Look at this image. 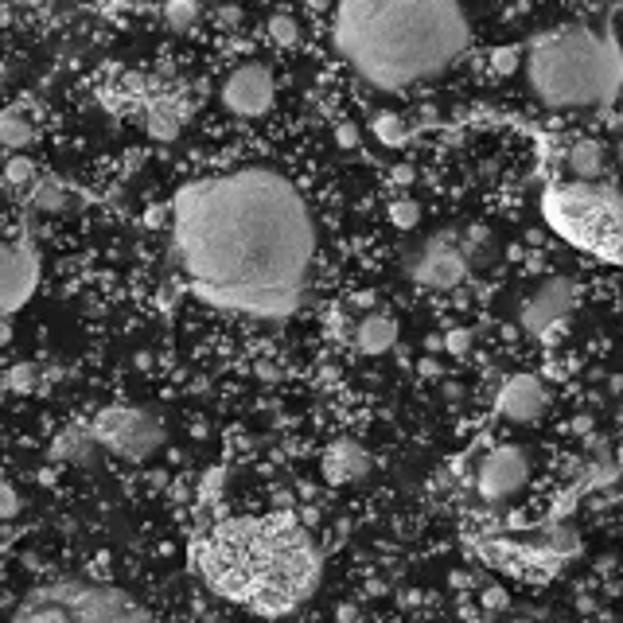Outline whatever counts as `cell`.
Masks as SVG:
<instances>
[{
	"instance_id": "obj_1",
	"label": "cell",
	"mask_w": 623,
	"mask_h": 623,
	"mask_svg": "<svg viewBox=\"0 0 623 623\" xmlns=\"http://www.w3.org/2000/svg\"><path fill=\"white\" fill-rule=\"evenodd\" d=\"M316 250V219L277 168H230L172 195V261L187 289L219 312L296 316L312 293Z\"/></svg>"
},
{
	"instance_id": "obj_2",
	"label": "cell",
	"mask_w": 623,
	"mask_h": 623,
	"mask_svg": "<svg viewBox=\"0 0 623 623\" xmlns=\"http://www.w3.org/2000/svg\"><path fill=\"white\" fill-rule=\"evenodd\" d=\"M331 43L367 86L398 94L472 51V20L452 0H343Z\"/></svg>"
},
{
	"instance_id": "obj_3",
	"label": "cell",
	"mask_w": 623,
	"mask_h": 623,
	"mask_svg": "<svg viewBox=\"0 0 623 623\" xmlns=\"http://www.w3.org/2000/svg\"><path fill=\"white\" fill-rule=\"evenodd\" d=\"M195 561L222 600L257 616H289L324 581V553L293 514L222 518Z\"/></svg>"
},
{
	"instance_id": "obj_4",
	"label": "cell",
	"mask_w": 623,
	"mask_h": 623,
	"mask_svg": "<svg viewBox=\"0 0 623 623\" xmlns=\"http://www.w3.org/2000/svg\"><path fill=\"white\" fill-rule=\"evenodd\" d=\"M522 71L530 90L550 110H612L620 98L623 59L616 32L592 28H550L522 51Z\"/></svg>"
},
{
	"instance_id": "obj_5",
	"label": "cell",
	"mask_w": 623,
	"mask_h": 623,
	"mask_svg": "<svg viewBox=\"0 0 623 623\" xmlns=\"http://www.w3.org/2000/svg\"><path fill=\"white\" fill-rule=\"evenodd\" d=\"M542 219L561 242L604 265L620 261L623 203L612 184H553L542 191Z\"/></svg>"
},
{
	"instance_id": "obj_6",
	"label": "cell",
	"mask_w": 623,
	"mask_h": 623,
	"mask_svg": "<svg viewBox=\"0 0 623 623\" xmlns=\"http://www.w3.org/2000/svg\"><path fill=\"white\" fill-rule=\"evenodd\" d=\"M12 623H148L145 608L121 588L94 581H59L36 588Z\"/></svg>"
},
{
	"instance_id": "obj_7",
	"label": "cell",
	"mask_w": 623,
	"mask_h": 623,
	"mask_svg": "<svg viewBox=\"0 0 623 623\" xmlns=\"http://www.w3.org/2000/svg\"><path fill=\"white\" fill-rule=\"evenodd\" d=\"M86 429L102 452L129 464H145L164 444V421L145 405H106L86 421Z\"/></svg>"
},
{
	"instance_id": "obj_8",
	"label": "cell",
	"mask_w": 623,
	"mask_h": 623,
	"mask_svg": "<svg viewBox=\"0 0 623 623\" xmlns=\"http://www.w3.org/2000/svg\"><path fill=\"white\" fill-rule=\"evenodd\" d=\"M405 273L421 285V289H437V293H448V289H460L468 277H472V257H468V246H464V234L460 230H437L429 238H421L409 254H405Z\"/></svg>"
},
{
	"instance_id": "obj_9",
	"label": "cell",
	"mask_w": 623,
	"mask_h": 623,
	"mask_svg": "<svg viewBox=\"0 0 623 623\" xmlns=\"http://www.w3.org/2000/svg\"><path fill=\"white\" fill-rule=\"evenodd\" d=\"M577 281L569 277H550L542 281L534 293L518 304V328L526 331L530 339H542V343H553L557 335H565L573 312H577Z\"/></svg>"
},
{
	"instance_id": "obj_10",
	"label": "cell",
	"mask_w": 623,
	"mask_h": 623,
	"mask_svg": "<svg viewBox=\"0 0 623 623\" xmlns=\"http://www.w3.org/2000/svg\"><path fill=\"white\" fill-rule=\"evenodd\" d=\"M530 479V452L522 444H495L476 468V495L483 503H503Z\"/></svg>"
},
{
	"instance_id": "obj_11",
	"label": "cell",
	"mask_w": 623,
	"mask_h": 623,
	"mask_svg": "<svg viewBox=\"0 0 623 623\" xmlns=\"http://www.w3.org/2000/svg\"><path fill=\"white\" fill-rule=\"evenodd\" d=\"M39 285V254L32 238L0 242V316L24 308Z\"/></svg>"
},
{
	"instance_id": "obj_12",
	"label": "cell",
	"mask_w": 623,
	"mask_h": 623,
	"mask_svg": "<svg viewBox=\"0 0 623 623\" xmlns=\"http://www.w3.org/2000/svg\"><path fill=\"white\" fill-rule=\"evenodd\" d=\"M273 94H277L273 71L265 63H246V67L226 74L219 98L234 117H261L273 110Z\"/></svg>"
},
{
	"instance_id": "obj_13",
	"label": "cell",
	"mask_w": 623,
	"mask_h": 623,
	"mask_svg": "<svg viewBox=\"0 0 623 623\" xmlns=\"http://www.w3.org/2000/svg\"><path fill=\"white\" fill-rule=\"evenodd\" d=\"M495 409H499V417H507L514 425H534L550 409V390H546V382L538 374L522 370V374H511L503 382V390L495 398Z\"/></svg>"
},
{
	"instance_id": "obj_14",
	"label": "cell",
	"mask_w": 623,
	"mask_h": 623,
	"mask_svg": "<svg viewBox=\"0 0 623 623\" xmlns=\"http://www.w3.org/2000/svg\"><path fill=\"white\" fill-rule=\"evenodd\" d=\"M320 468H324V479H328L331 487H347V483H359V479L370 476L374 456H370L359 440L343 437V440H335V444H328Z\"/></svg>"
},
{
	"instance_id": "obj_15",
	"label": "cell",
	"mask_w": 623,
	"mask_h": 623,
	"mask_svg": "<svg viewBox=\"0 0 623 623\" xmlns=\"http://www.w3.org/2000/svg\"><path fill=\"white\" fill-rule=\"evenodd\" d=\"M394 343H398V320L386 316V312H370L355 324V351L367 355V359L390 355Z\"/></svg>"
},
{
	"instance_id": "obj_16",
	"label": "cell",
	"mask_w": 623,
	"mask_h": 623,
	"mask_svg": "<svg viewBox=\"0 0 623 623\" xmlns=\"http://www.w3.org/2000/svg\"><path fill=\"white\" fill-rule=\"evenodd\" d=\"M98 444L90 437L86 425H67L59 429V437L51 440V460H63V464H74V468H90L98 460Z\"/></svg>"
},
{
	"instance_id": "obj_17",
	"label": "cell",
	"mask_w": 623,
	"mask_h": 623,
	"mask_svg": "<svg viewBox=\"0 0 623 623\" xmlns=\"http://www.w3.org/2000/svg\"><path fill=\"white\" fill-rule=\"evenodd\" d=\"M180 125H184V106H180V102H172V98H148L145 129L152 141L172 145V141L180 137Z\"/></svg>"
},
{
	"instance_id": "obj_18",
	"label": "cell",
	"mask_w": 623,
	"mask_h": 623,
	"mask_svg": "<svg viewBox=\"0 0 623 623\" xmlns=\"http://www.w3.org/2000/svg\"><path fill=\"white\" fill-rule=\"evenodd\" d=\"M604 168H608V152L600 141H577L569 148V172H573V184H600L604 180Z\"/></svg>"
},
{
	"instance_id": "obj_19",
	"label": "cell",
	"mask_w": 623,
	"mask_h": 623,
	"mask_svg": "<svg viewBox=\"0 0 623 623\" xmlns=\"http://www.w3.org/2000/svg\"><path fill=\"white\" fill-rule=\"evenodd\" d=\"M36 141V113L28 106H8L0 110V145L24 148Z\"/></svg>"
},
{
	"instance_id": "obj_20",
	"label": "cell",
	"mask_w": 623,
	"mask_h": 623,
	"mask_svg": "<svg viewBox=\"0 0 623 623\" xmlns=\"http://www.w3.org/2000/svg\"><path fill=\"white\" fill-rule=\"evenodd\" d=\"M32 207L39 215H63L71 207V187L59 184V180H39L32 191Z\"/></svg>"
},
{
	"instance_id": "obj_21",
	"label": "cell",
	"mask_w": 623,
	"mask_h": 623,
	"mask_svg": "<svg viewBox=\"0 0 623 623\" xmlns=\"http://www.w3.org/2000/svg\"><path fill=\"white\" fill-rule=\"evenodd\" d=\"M374 137L386 148H402L405 141L413 137V129H405V121L394 117V113H378V117H374Z\"/></svg>"
},
{
	"instance_id": "obj_22",
	"label": "cell",
	"mask_w": 623,
	"mask_h": 623,
	"mask_svg": "<svg viewBox=\"0 0 623 623\" xmlns=\"http://www.w3.org/2000/svg\"><path fill=\"white\" fill-rule=\"evenodd\" d=\"M160 16H164V24H168L172 32H187V28L203 16V8H199L195 0H172V4L160 8Z\"/></svg>"
},
{
	"instance_id": "obj_23",
	"label": "cell",
	"mask_w": 623,
	"mask_h": 623,
	"mask_svg": "<svg viewBox=\"0 0 623 623\" xmlns=\"http://www.w3.org/2000/svg\"><path fill=\"white\" fill-rule=\"evenodd\" d=\"M522 51L526 47H518V43H507V47H495L491 51V74H499V78H507L522 67Z\"/></svg>"
},
{
	"instance_id": "obj_24",
	"label": "cell",
	"mask_w": 623,
	"mask_h": 623,
	"mask_svg": "<svg viewBox=\"0 0 623 623\" xmlns=\"http://www.w3.org/2000/svg\"><path fill=\"white\" fill-rule=\"evenodd\" d=\"M390 222H394L398 230H413V226L421 222V203H417V199H394V203H390Z\"/></svg>"
},
{
	"instance_id": "obj_25",
	"label": "cell",
	"mask_w": 623,
	"mask_h": 623,
	"mask_svg": "<svg viewBox=\"0 0 623 623\" xmlns=\"http://www.w3.org/2000/svg\"><path fill=\"white\" fill-rule=\"evenodd\" d=\"M269 36L277 47H296L300 43V24H296L293 16H273L269 20Z\"/></svg>"
},
{
	"instance_id": "obj_26",
	"label": "cell",
	"mask_w": 623,
	"mask_h": 623,
	"mask_svg": "<svg viewBox=\"0 0 623 623\" xmlns=\"http://www.w3.org/2000/svg\"><path fill=\"white\" fill-rule=\"evenodd\" d=\"M4 180H8V187H24L36 180V168H32V160L28 156H12L8 164H4Z\"/></svg>"
},
{
	"instance_id": "obj_27",
	"label": "cell",
	"mask_w": 623,
	"mask_h": 623,
	"mask_svg": "<svg viewBox=\"0 0 623 623\" xmlns=\"http://www.w3.org/2000/svg\"><path fill=\"white\" fill-rule=\"evenodd\" d=\"M472 343H476V331H468V328H452L444 335V347H448L452 355H468Z\"/></svg>"
},
{
	"instance_id": "obj_28",
	"label": "cell",
	"mask_w": 623,
	"mask_h": 623,
	"mask_svg": "<svg viewBox=\"0 0 623 623\" xmlns=\"http://www.w3.org/2000/svg\"><path fill=\"white\" fill-rule=\"evenodd\" d=\"M20 507H24V503H20V495H16V487L0 479V522H8V518H16V514H20Z\"/></svg>"
},
{
	"instance_id": "obj_29",
	"label": "cell",
	"mask_w": 623,
	"mask_h": 623,
	"mask_svg": "<svg viewBox=\"0 0 623 623\" xmlns=\"http://www.w3.org/2000/svg\"><path fill=\"white\" fill-rule=\"evenodd\" d=\"M335 145L339 148H359L363 145L359 125H355V121H339V125H335Z\"/></svg>"
},
{
	"instance_id": "obj_30",
	"label": "cell",
	"mask_w": 623,
	"mask_h": 623,
	"mask_svg": "<svg viewBox=\"0 0 623 623\" xmlns=\"http://www.w3.org/2000/svg\"><path fill=\"white\" fill-rule=\"evenodd\" d=\"M4 382H8L12 390H28V386H36V367H12Z\"/></svg>"
},
{
	"instance_id": "obj_31",
	"label": "cell",
	"mask_w": 623,
	"mask_h": 623,
	"mask_svg": "<svg viewBox=\"0 0 623 623\" xmlns=\"http://www.w3.org/2000/svg\"><path fill=\"white\" fill-rule=\"evenodd\" d=\"M215 491H222V472H219V468H211V472H207L199 499H203V503H215Z\"/></svg>"
},
{
	"instance_id": "obj_32",
	"label": "cell",
	"mask_w": 623,
	"mask_h": 623,
	"mask_svg": "<svg viewBox=\"0 0 623 623\" xmlns=\"http://www.w3.org/2000/svg\"><path fill=\"white\" fill-rule=\"evenodd\" d=\"M483 608H487V612L507 608V592H503V588H483Z\"/></svg>"
},
{
	"instance_id": "obj_33",
	"label": "cell",
	"mask_w": 623,
	"mask_h": 623,
	"mask_svg": "<svg viewBox=\"0 0 623 623\" xmlns=\"http://www.w3.org/2000/svg\"><path fill=\"white\" fill-rule=\"evenodd\" d=\"M335 620H339V623H355V620H359V608H355V604H339Z\"/></svg>"
},
{
	"instance_id": "obj_34",
	"label": "cell",
	"mask_w": 623,
	"mask_h": 623,
	"mask_svg": "<svg viewBox=\"0 0 623 623\" xmlns=\"http://www.w3.org/2000/svg\"><path fill=\"white\" fill-rule=\"evenodd\" d=\"M421 374H425V378H440V374H444V370H440V363H433V359H421Z\"/></svg>"
},
{
	"instance_id": "obj_35",
	"label": "cell",
	"mask_w": 623,
	"mask_h": 623,
	"mask_svg": "<svg viewBox=\"0 0 623 623\" xmlns=\"http://www.w3.org/2000/svg\"><path fill=\"white\" fill-rule=\"evenodd\" d=\"M394 180H398V184H413V168L398 164V168H394Z\"/></svg>"
},
{
	"instance_id": "obj_36",
	"label": "cell",
	"mask_w": 623,
	"mask_h": 623,
	"mask_svg": "<svg viewBox=\"0 0 623 623\" xmlns=\"http://www.w3.org/2000/svg\"><path fill=\"white\" fill-rule=\"evenodd\" d=\"M355 304H363V308H374V304H378V296H374V293H359V296H355Z\"/></svg>"
},
{
	"instance_id": "obj_37",
	"label": "cell",
	"mask_w": 623,
	"mask_h": 623,
	"mask_svg": "<svg viewBox=\"0 0 623 623\" xmlns=\"http://www.w3.org/2000/svg\"><path fill=\"white\" fill-rule=\"evenodd\" d=\"M573 429H577V433H588V429H592V417H577Z\"/></svg>"
}]
</instances>
